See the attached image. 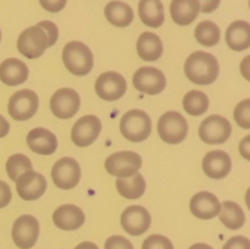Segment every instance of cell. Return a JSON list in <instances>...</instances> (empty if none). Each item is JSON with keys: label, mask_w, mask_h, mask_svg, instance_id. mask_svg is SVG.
<instances>
[{"label": "cell", "mask_w": 250, "mask_h": 249, "mask_svg": "<svg viewBox=\"0 0 250 249\" xmlns=\"http://www.w3.org/2000/svg\"><path fill=\"white\" fill-rule=\"evenodd\" d=\"M239 151L244 159L250 160V136L244 137L242 139V142L239 143Z\"/></svg>", "instance_id": "ab89813d"}, {"label": "cell", "mask_w": 250, "mask_h": 249, "mask_svg": "<svg viewBox=\"0 0 250 249\" xmlns=\"http://www.w3.org/2000/svg\"><path fill=\"white\" fill-rule=\"evenodd\" d=\"M5 167H6L7 176L14 182L24 172L33 170V165H32L31 160L23 154H14V155L10 156L7 159Z\"/></svg>", "instance_id": "4dcf8cb0"}, {"label": "cell", "mask_w": 250, "mask_h": 249, "mask_svg": "<svg viewBox=\"0 0 250 249\" xmlns=\"http://www.w3.org/2000/svg\"><path fill=\"white\" fill-rule=\"evenodd\" d=\"M189 249H214V248H212V247H210L209 244L197 243V244H193Z\"/></svg>", "instance_id": "ee69618b"}, {"label": "cell", "mask_w": 250, "mask_h": 249, "mask_svg": "<svg viewBox=\"0 0 250 249\" xmlns=\"http://www.w3.org/2000/svg\"><path fill=\"white\" fill-rule=\"evenodd\" d=\"M0 41H1V31H0Z\"/></svg>", "instance_id": "f6af8a7d"}, {"label": "cell", "mask_w": 250, "mask_h": 249, "mask_svg": "<svg viewBox=\"0 0 250 249\" xmlns=\"http://www.w3.org/2000/svg\"><path fill=\"white\" fill-rule=\"evenodd\" d=\"M234 120L242 128H250V99H244L234 109Z\"/></svg>", "instance_id": "1f68e13d"}, {"label": "cell", "mask_w": 250, "mask_h": 249, "mask_svg": "<svg viewBox=\"0 0 250 249\" xmlns=\"http://www.w3.org/2000/svg\"><path fill=\"white\" fill-rule=\"evenodd\" d=\"M241 72L246 80H250V55L246 56L241 63Z\"/></svg>", "instance_id": "60d3db41"}, {"label": "cell", "mask_w": 250, "mask_h": 249, "mask_svg": "<svg viewBox=\"0 0 250 249\" xmlns=\"http://www.w3.org/2000/svg\"><path fill=\"white\" fill-rule=\"evenodd\" d=\"M85 215L81 208L73 204H63L53 214V222L58 228L63 231H75L83 226Z\"/></svg>", "instance_id": "d6986e66"}, {"label": "cell", "mask_w": 250, "mask_h": 249, "mask_svg": "<svg viewBox=\"0 0 250 249\" xmlns=\"http://www.w3.org/2000/svg\"><path fill=\"white\" fill-rule=\"evenodd\" d=\"M38 105L39 99L36 92L31 89H22L11 95L7 111L16 121H26L36 115Z\"/></svg>", "instance_id": "8992f818"}, {"label": "cell", "mask_w": 250, "mask_h": 249, "mask_svg": "<svg viewBox=\"0 0 250 249\" xmlns=\"http://www.w3.org/2000/svg\"><path fill=\"white\" fill-rule=\"evenodd\" d=\"M164 46L160 37L151 32H144L137 41V53L144 61H156L163 55Z\"/></svg>", "instance_id": "603a6c76"}, {"label": "cell", "mask_w": 250, "mask_h": 249, "mask_svg": "<svg viewBox=\"0 0 250 249\" xmlns=\"http://www.w3.org/2000/svg\"><path fill=\"white\" fill-rule=\"evenodd\" d=\"M81 98L72 88H60L50 99V110L59 119H71L78 112Z\"/></svg>", "instance_id": "7c38bea8"}, {"label": "cell", "mask_w": 250, "mask_h": 249, "mask_svg": "<svg viewBox=\"0 0 250 249\" xmlns=\"http://www.w3.org/2000/svg\"><path fill=\"white\" fill-rule=\"evenodd\" d=\"M142 249H173L172 242L163 234H151L143 242Z\"/></svg>", "instance_id": "d6a6232c"}, {"label": "cell", "mask_w": 250, "mask_h": 249, "mask_svg": "<svg viewBox=\"0 0 250 249\" xmlns=\"http://www.w3.org/2000/svg\"><path fill=\"white\" fill-rule=\"evenodd\" d=\"M183 109L190 116H200L209 109V98L200 90H190L183 98Z\"/></svg>", "instance_id": "f546056e"}, {"label": "cell", "mask_w": 250, "mask_h": 249, "mask_svg": "<svg viewBox=\"0 0 250 249\" xmlns=\"http://www.w3.org/2000/svg\"><path fill=\"white\" fill-rule=\"evenodd\" d=\"M198 1L200 5V11L204 12V14H210V12H214L215 10H217L221 0H198Z\"/></svg>", "instance_id": "f35d334b"}, {"label": "cell", "mask_w": 250, "mask_h": 249, "mask_svg": "<svg viewBox=\"0 0 250 249\" xmlns=\"http://www.w3.org/2000/svg\"><path fill=\"white\" fill-rule=\"evenodd\" d=\"M48 48V37L38 26L24 29L17 39V50L28 59H37L43 55Z\"/></svg>", "instance_id": "9c48e42d"}, {"label": "cell", "mask_w": 250, "mask_h": 249, "mask_svg": "<svg viewBox=\"0 0 250 249\" xmlns=\"http://www.w3.org/2000/svg\"><path fill=\"white\" fill-rule=\"evenodd\" d=\"M134 88L149 95L160 94L166 87V77L159 68L141 67L134 72L132 78Z\"/></svg>", "instance_id": "4fadbf2b"}, {"label": "cell", "mask_w": 250, "mask_h": 249, "mask_svg": "<svg viewBox=\"0 0 250 249\" xmlns=\"http://www.w3.org/2000/svg\"><path fill=\"white\" fill-rule=\"evenodd\" d=\"M232 168L231 156L224 150H212L203 159V170L212 180L225 178Z\"/></svg>", "instance_id": "e0dca14e"}, {"label": "cell", "mask_w": 250, "mask_h": 249, "mask_svg": "<svg viewBox=\"0 0 250 249\" xmlns=\"http://www.w3.org/2000/svg\"><path fill=\"white\" fill-rule=\"evenodd\" d=\"M102 131V122L94 115H85L76 121L71 131V139L77 146L84 148L97 141Z\"/></svg>", "instance_id": "5bb4252c"}, {"label": "cell", "mask_w": 250, "mask_h": 249, "mask_svg": "<svg viewBox=\"0 0 250 249\" xmlns=\"http://www.w3.org/2000/svg\"><path fill=\"white\" fill-rule=\"evenodd\" d=\"M200 5L198 0H172L170 4L171 19L178 26H188L198 17Z\"/></svg>", "instance_id": "7402d4cb"}, {"label": "cell", "mask_w": 250, "mask_h": 249, "mask_svg": "<svg viewBox=\"0 0 250 249\" xmlns=\"http://www.w3.org/2000/svg\"><path fill=\"white\" fill-rule=\"evenodd\" d=\"M9 131H10L9 122L6 121V119H5L4 116L0 115V138L6 137L7 134H9Z\"/></svg>", "instance_id": "b9f144b4"}, {"label": "cell", "mask_w": 250, "mask_h": 249, "mask_svg": "<svg viewBox=\"0 0 250 249\" xmlns=\"http://www.w3.org/2000/svg\"><path fill=\"white\" fill-rule=\"evenodd\" d=\"M194 36L197 41L199 42V44H202L203 46L211 48L220 42L221 31L215 22L207 20V21H202L195 27Z\"/></svg>", "instance_id": "f1b7e54d"}, {"label": "cell", "mask_w": 250, "mask_h": 249, "mask_svg": "<svg viewBox=\"0 0 250 249\" xmlns=\"http://www.w3.org/2000/svg\"><path fill=\"white\" fill-rule=\"evenodd\" d=\"M142 167V158L136 151H117L105 160V170L111 176L129 177L139 172Z\"/></svg>", "instance_id": "5b68a950"}, {"label": "cell", "mask_w": 250, "mask_h": 249, "mask_svg": "<svg viewBox=\"0 0 250 249\" xmlns=\"http://www.w3.org/2000/svg\"><path fill=\"white\" fill-rule=\"evenodd\" d=\"M146 188V180L139 172L129 177H120L116 180L117 192L126 199H138L144 194Z\"/></svg>", "instance_id": "4316f807"}, {"label": "cell", "mask_w": 250, "mask_h": 249, "mask_svg": "<svg viewBox=\"0 0 250 249\" xmlns=\"http://www.w3.org/2000/svg\"><path fill=\"white\" fill-rule=\"evenodd\" d=\"M151 216L146 208L131 205L121 214V226L131 236H141L150 227Z\"/></svg>", "instance_id": "9a60e30c"}, {"label": "cell", "mask_w": 250, "mask_h": 249, "mask_svg": "<svg viewBox=\"0 0 250 249\" xmlns=\"http://www.w3.org/2000/svg\"><path fill=\"white\" fill-rule=\"evenodd\" d=\"M51 178L60 189H72L81 180L80 164L70 156L59 159L51 168Z\"/></svg>", "instance_id": "ba28073f"}, {"label": "cell", "mask_w": 250, "mask_h": 249, "mask_svg": "<svg viewBox=\"0 0 250 249\" xmlns=\"http://www.w3.org/2000/svg\"><path fill=\"white\" fill-rule=\"evenodd\" d=\"M12 193L10 189L9 185L5 183L4 181L0 180V209L5 208L10 202H11Z\"/></svg>", "instance_id": "74e56055"}, {"label": "cell", "mask_w": 250, "mask_h": 249, "mask_svg": "<svg viewBox=\"0 0 250 249\" xmlns=\"http://www.w3.org/2000/svg\"><path fill=\"white\" fill-rule=\"evenodd\" d=\"M75 249H99L97 244H94L93 242H82V243L78 244L77 247H75Z\"/></svg>", "instance_id": "7bdbcfd3"}, {"label": "cell", "mask_w": 250, "mask_h": 249, "mask_svg": "<svg viewBox=\"0 0 250 249\" xmlns=\"http://www.w3.org/2000/svg\"><path fill=\"white\" fill-rule=\"evenodd\" d=\"M219 216L220 221L229 229H239L246 222V214L241 205L229 200L222 203Z\"/></svg>", "instance_id": "83f0119b"}, {"label": "cell", "mask_w": 250, "mask_h": 249, "mask_svg": "<svg viewBox=\"0 0 250 249\" xmlns=\"http://www.w3.org/2000/svg\"><path fill=\"white\" fill-rule=\"evenodd\" d=\"M189 209L195 217L210 220L217 216L221 210V203L215 194L210 192H199L190 199Z\"/></svg>", "instance_id": "ac0fdd59"}, {"label": "cell", "mask_w": 250, "mask_h": 249, "mask_svg": "<svg viewBox=\"0 0 250 249\" xmlns=\"http://www.w3.org/2000/svg\"><path fill=\"white\" fill-rule=\"evenodd\" d=\"M28 78V67L16 58L6 59L0 65V81L9 87L20 85Z\"/></svg>", "instance_id": "44dd1931"}, {"label": "cell", "mask_w": 250, "mask_h": 249, "mask_svg": "<svg viewBox=\"0 0 250 249\" xmlns=\"http://www.w3.org/2000/svg\"><path fill=\"white\" fill-rule=\"evenodd\" d=\"M15 182L19 195L27 202L39 199L46 190L45 177L33 170L24 172Z\"/></svg>", "instance_id": "2e32d148"}, {"label": "cell", "mask_w": 250, "mask_h": 249, "mask_svg": "<svg viewBox=\"0 0 250 249\" xmlns=\"http://www.w3.org/2000/svg\"><path fill=\"white\" fill-rule=\"evenodd\" d=\"M138 14L146 26L159 28L165 21V12L161 0H139Z\"/></svg>", "instance_id": "d4e9b609"}, {"label": "cell", "mask_w": 250, "mask_h": 249, "mask_svg": "<svg viewBox=\"0 0 250 249\" xmlns=\"http://www.w3.org/2000/svg\"><path fill=\"white\" fill-rule=\"evenodd\" d=\"M42 7L48 12H60L66 6L67 0H39Z\"/></svg>", "instance_id": "8d00e7d4"}, {"label": "cell", "mask_w": 250, "mask_h": 249, "mask_svg": "<svg viewBox=\"0 0 250 249\" xmlns=\"http://www.w3.org/2000/svg\"><path fill=\"white\" fill-rule=\"evenodd\" d=\"M222 249H250V241L244 236H236L229 238Z\"/></svg>", "instance_id": "d590c367"}, {"label": "cell", "mask_w": 250, "mask_h": 249, "mask_svg": "<svg viewBox=\"0 0 250 249\" xmlns=\"http://www.w3.org/2000/svg\"><path fill=\"white\" fill-rule=\"evenodd\" d=\"M105 17L107 21L115 27H124L129 26L134 19V14L132 7L128 4L120 0H112L105 6L104 9Z\"/></svg>", "instance_id": "484cf974"}, {"label": "cell", "mask_w": 250, "mask_h": 249, "mask_svg": "<svg viewBox=\"0 0 250 249\" xmlns=\"http://www.w3.org/2000/svg\"><path fill=\"white\" fill-rule=\"evenodd\" d=\"M27 144L29 149L39 155H51L58 148L56 136L49 129L38 127L33 128L27 134Z\"/></svg>", "instance_id": "ffe728a7"}, {"label": "cell", "mask_w": 250, "mask_h": 249, "mask_svg": "<svg viewBox=\"0 0 250 249\" xmlns=\"http://www.w3.org/2000/svg\"><path fill=\"white\" fill-rule=\"evenodd\" d=\"M127 90V82L122 75L114 71L102 73L95 81V92L99 98L106 102L121 99Z\"/></svg>", "instance_id": "8fae6325"}, {"label": "cell", "mask_w": 250, "mask_h": 249, "mask_svg": "<svg viewBox=\"0 0 250 249\" xmlns=\"http://www.w3.org/2000/svg\"><path fill=\"white\" fill-rule=\"evenodd\" d=\"M227 45L236 51L246 50L250 46V24L239 20L229 26L226 31Z\"/></svg>", "instance_id": "cb8c5ba5"}, {"label": "cell", "mask_w": 250, "mask_h": 249, "mask_svg": "<svg viewBox=\"0 0 250 249\" xmlns=\"http://www.w3.org/2000/svg\"><path fill=\"white\" fill-rule=\"evenodd\" d=\"M36 26H38L39 28H42L45 32L46 37H48V48L49 46H53L59 38L58 26L51 21H41Z\"/></svg>", "instance_id": "836d02e7"}, {"label": "cell", "mask_w": 250, "mask_h": 249, "mask_svg": "<svg viewBox=\"0 0 250 249\" xmlns=\"http://www.w3.org/2000/svg\"><path fill=\"white\" fill-rule=\"evenodd\" d=\"M185 73L190 82L199 85H209L219 77V61L211 54L195 51L186 60Z\"/></svg>", "instance_id": "6da1fadb"}, {"label": "cell", "mask_w": 250, "mask_h": 249, "mask_svg": "<svg viewBox=\"0 0 250 249\" xmlns=\"http://www.w3.org/2000/svg\"><path fill=\"white\" fill-rule=\"evenodd\" d=\"M105 249H134L133 244L122 236H111L105 242Z\"/></svg>", "instance_id": "e575fe53"}, {"label": "cell", "mask_w": 250, "mask_h": 249, "mask_svg": "<svg viewBox=\"0 0 250 249\" xmlns=\"http://www.w3.org/2000/svg\"><path fill=\"white\" fill-rule=\"evenodd\" d=\"M158 133L167 144H180L187 137L188 122L178 111H167L159 119Z\"/></svg>", "instance_id": "277c9868"}, {"label": "cell", "mask_w": 250, "mask_h": 249, "mask_svg": "<svg viewBox=\"0 0 250 249\" xmlns=\"http://www.w3.org/2000/svg\"><path fill=\"white\" fill-rule=\"evenodd\" d=\"M232 134V124L221 115H211L200 124L199 137L205 144H224Z\"/></svg>", "instance_id": "52a82bcc"}, {"label": "cell", "mask_w": 250, "mask_h": 249, "mask_svg": "<svg viewBox=\"0 0 250 249\" xmlns=\"http://www.w3.org/2000/svg\"><path fill=\"white\" fill-rule=\"evenodd\" d=\"M120 131L129 142L139 143L150 136L151 120L146 111L133 109L127 111L120 121Z\"/></svg>", "instance_id": "3957f363"}, {"label": "cell", "mask_w": 250, "mask_h": 249, "mask_svg": "<svg viewBox=\"0 0 250 249\" xmlns=\"http://www.w3.org/2000/svg\"><path fill=\"white\" fill-rule=\"evenodd\" d=\"M62 61L68 72L75 76H87L94 65L92 50L84 43L77 41L63 46Z\"/></svg>", "instance_id": "7a4b0ae2"}, {"label": "cell", "mask_w": 250, "mask_h": 249, "mask_svg": "<svg viewBox=\"0 0 250 249\" xmlns=\"http://www.w3.org/2000/svg\"><path fill=\"white\" fill-rule=\"evenodd\" d=\"M12 241L20 249H31L39 237V222L32 215H22L12 225Z\"/></svg>", "instance_id": "30bf717a"}]
</instances>
